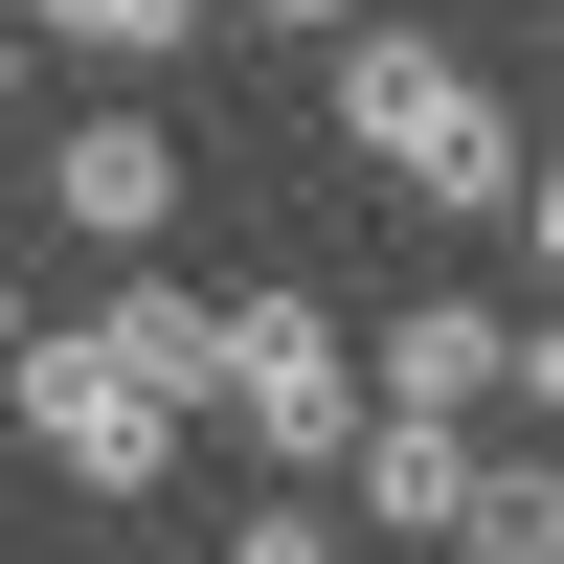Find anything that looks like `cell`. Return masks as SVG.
Returning a JSON list of instances; mask_svg holds the SVG:
<instances>
[{
	"label": "cell",
	"mask_w": 564,
	"mask_h": 564,
	"mask_svg": "<svg viewBox=\"0 0 564 564\" xmlns=\"http://www.w3.org/2000/svg\"><path fill=\"white\" fill-rule=\"evenodd\" d=\"M339 159L406 181V204H497V226H542V135L497 113L430 23H339Z\"/></svg>",
	"instance_id": "1"
},
{
	"label": "cell",
	"mask_w": 564,
	"mask_h": 564,
	"mask_svg": "<svg viewBox=\"0 0 564 564\" xmlns=\"http://www.w3.org/2000/svg\"><path fill=\"white\" fill-rule=\"evenodd\" d=\"M204 430H249V452L316 475V452L361 430V339L316 294H204Z\"/></svg>",
	"instance_id": "2"
},
{
	"label": "cell",
	"mask_w": 564,
	"mask_h": 564,
	"mask_svg": "<svg viewBox=\"0 0 564 564\" xmlns=\"http://www.w3.org/2000/svg\"><path fill=\"white\" fill-rule=\"evenodd\" d=\"M0 384H23V452H45L68 497H159V475H181V406H135L90 339H23Z\"/></svg>",
	"instance_id": "3"
},
{
	"label": "cell",
	"mask_w": 564,
	"mask_h": 564,
	"mask_svg": "<svg viewBox=\"0 0 564 564\" xmlns=\"http://www.w3.org/2000/svg\"><path fill=\"white\" fill-rule=\"evenodd\" d=\"M542 384H564V361H542L520 294H406L384 361H361V406H452V430H475V406H542Z\"/></svg>",
	"instance_id": "4"
},
{
	"label": "cell",
	"mask_w": 564,
	"mask_h": 564,
	"mask_svg": "<svg viewBox=\"0 0 564 564\" xmlns=\"http://www.w3.org/2000/svg\"><path fill=\"white\" fill-rule=\"evenodd\" d=\"M23 204H68V249H159L181 226V135L159 113H68V159H45Z\"/></svg>",
	"instance_id": "5"
},
{
	"label": "cell",
	"mask_w": 564,
	"mask_h": 564,
	"mask_svg": "<svg viewBox=\"0 0 564 564\" xmlns=\"http://www.w3.org/2000/svg\"><path fill=\"white\" fill-rule=\"evenodd\" d=\"M339 497L384 542H452V497H475V430H452V406H361L339 430Z\"/></svg>",
	"instance_id": "6"
},
{
	"label": "cell",
	"mask_w": 564,
	"mask_h": 564,
	"mask_svg": "<svg viewBox=\"0 0 564 564\" xmlns=\"http://www.w3.org/2000/svg\"><path fill=\"white\" fill-rule=\"evenodd\" d=\"M90 361H113L135 406H181V430H204V294H181V271H135V294L90 316Z\"/></svg>",
	"instance_id": "7"
},
{
	"label": "cell",
	"mask_w": 564,
	"mask_h": 564,
	"mask_svg": "<svg viewBox=\"0 0 564 564\" xmlns=\"http://www.w3.org/2000/svg\"><path fill=\"white\" fill-rule=\"evenodd\" d=\"M45 45H68V68H181V45L226 23V0H23Z\"/></svg>",
	"instance_id": "8"
},
{
	"label": "cell",
	"mask_w": 564,
	"mask_h": 564,
	"mask_svg": "<svg viewBox=\"0 0 564 564\" xmlns=\"http://www.w3.org/2000/svg\"><path fill=\"white\" fill-rule=\"evenodd\" d=\"M204 564H361V542H339V520H316V497H249V520H226Z\"/></svg>",
	"instance_id": "9"
},
{
	"label": "cell",
	"mask_w": 564,
	"mask_h": 564,
	"mask_svg": "<svg viewBox=\"0 0 564 564\" xmlns=\"http://www.w3.org/2000/svg\"><path fill=\"white\" fill-rule=\"evenodd\" d=\"M0 204H23V45H0Z\"/></svg>",
	"instance_id": "10"
},
{
	"label": "cell",
	"mask_w": 564,
	"mask_h": 564,
	"mask_svg": "<svg viewBox=\"0 0 564 564\" xmlns=\"http://www.w3.org/2000/svg\"><path fill=\"white\" fill-rule=\"evenodd\" d=\"M23 339H45V316H23V271H0V361H23Z\"/></svg>",
	"instance_id": "11"
},
{
	"label": "cell",
	"mask_w": 564,
	"mask_h": 564,
	"mask_svg": "<svg viewBox=\"0 0 564 564\" xmlns=\"http://www.w3.org/2000/svg\"><path fill=\"white\" fill-rule=\"evenodd\" d=\"M249 23H361V0H249Z\"/></svg>",
	"instance_id": "12"
},
{
	"label": "cell",
	"mask_w": 564,
	"mask_h": 564,
	"mask_svg": "<svg viewBox=\"0 0 564 564\" xmlns=\"http://www.w3.org/2000/svg\"><path fill=\"white\" fill-rule=\"evenodd\" d=\"M406 564H430V542H406Z\"/></svg>",
	"instance_id": "13"
}]
</instances>
